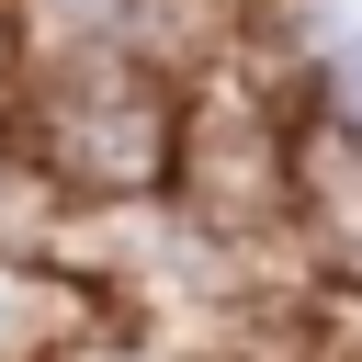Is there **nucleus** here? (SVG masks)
<instances>
[{
	"label": "nucleus",
	"instance_id": "nucleus-1",
	"mask_svg": "<svg viewBox=\"0 0 362 362\" xmlns=\"http://www.w3.org/2000/svg\"><path fill=\"white\" fill-rule=\"evenodd\" d=\"M204 260H226L238 283L260 272H294V79L249 45H226L204 79H192V113H181V170H170V204H158ZM305 283V272H294Z\"/></svg>",
	"mask_w": 362,
	"mask_h": 362
},
{
	"label": "nucleus",
	"instance_id": "nucleus-2",
	"mask_svg": "<svg viewBox=\"0 0 362 362\" xmlns=\"http://www.w3.org/2000/svg\"><path fill=\"white\" fill-rule=\"evenodd\" d=\"M181 113H192V79L136 68V57H45L34 90H23V136H34V158L68 181V204L90 226L170 204Z\"/></svg>",
	"mask_w": 362,
	"mask_h": 362
},
{
	"label": "nucleus",
	"instance_id": "nucleus-3",
	"mask_svg": "<svg viewBox=\"0 0 362 362\" xmlns=\"http://www.w3.org/2000/svg\"><path fill=\"white\" fill-rule=\"evenodd\" d=\"M249 0H23V45L45 57H136L170 79H204L238 45Z\"/></svg>",
	"mask_w": 362,
	"mask_h": 362
},
{
	"label": "nucleus",
	"instance_id": "nucleus-4",
	"mask_svg": "<svg viewBox=\"0 0 362 362\" xmlns=\"http://www.w3.org/2000/svg\"><path fill=\"white\" fill-rule=\"evenodd\" d=\"M124 317H136V294L90 249H23V260H0V362H68V351L113 339Z\"/></svg>",
	"mask_w": 362,
	"mask_h": 362
},
{
	"label": "nucleus",
	"instance_id": "nucleus-5",
	"mask_svg": "<svg viewBox=\"0 0 362 362\" xmlns=\"http://www.w3.org/2000/svg\"><path fill=\"white\" fill-rule=\"evenodd\" d=\"M294 272L317 294H362V124L294 102Z\"/></svg>",
	"mask_w": 362,
	"mask_h": 362
},
{
	"label": "nucleus",
	"instance_id": "nucleus-6",
	"mask_svg": "<svg viewBox=\"0 0 362 362\" xmlns=\"http://www.w3.org/2000/svg\"><path fill=\"white\" fill-rule=\"evenodd\" d=\"M79 238H90V215L68 204V181L34 158L23 124H0V260H23V249H79Z\"/></svg>",
	"mask_w": 362,
	"mask_h": 362
},
{
	"label": "nucleus",
	"instance_id": "nucleus-7",
	"mask_svg": "<svg viewBox=\"0 0 362 362\" xmlns=\"http://www.w3.org/2000/svg\"><path fill=\"white\" fill-rule=\"evenodd\" d=\"M23 90H34V45H23V0H0V124H23Z\"/></svg>",
	"mask_w": 362,
	"mask_h": 362
},
{
	"label": "nucleus",
	"instance_id": "nucleus-8",
	"mask_svg": "<svg viewBox=\"0 0 362 362\" xmlns=\"http://www.w3.org/2000/svg\"><path fill=\"white\" fill-rule=\"evenodd\" d=\"M68 362H181V351H170V339H158L147 317H124L113 339H90V351H68Z\"/></svg>",
	"mask_w": 362,
	"mask_h": 362
}]
</instances>
